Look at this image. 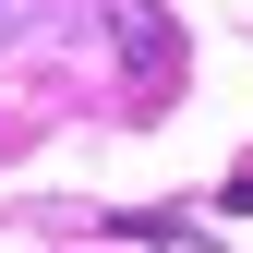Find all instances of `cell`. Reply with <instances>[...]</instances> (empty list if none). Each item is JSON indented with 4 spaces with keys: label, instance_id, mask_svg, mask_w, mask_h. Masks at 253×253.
<instances>
[{
    "label": "cell",
    "instance_id": "6da1fadb",
    "mask_svg": "<svg viewBox=\"0 0 253 253\" xmlns=\"http://www.w3.org/2000/svg\"><path fill=\"white\" fill-rule=\"evenodd\" d=\"M97 12L121 24V60H133V84H169V73H181V37H169V12H157V0H97Z\"/></svg>",
    "mask_w": 253,
    "mask_h": 253
},
{
    "label": "cell",
    "instance_id": "7a4b0ae2",
    "mask_svg": "<svg viewBox=\"0 0 253 253\" xmlns=\"http://www.w3.org/2000/svg\"><path fill=\"white\" fill-rule=\"evenodd\" d=\"M24 12H37V0H0V24H24Z\"/></svg>",
    "mask_w": 253,
    "mask_h": 253
}]
</instances>
